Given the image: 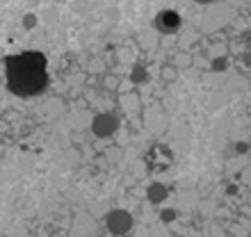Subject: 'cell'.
I'll return each instance as SVG.
<instances>
[{"label":"cell","instance_id":"1","mask_svg":"<svg viewBox=\"0 0 251 237\" xmlns=\"http://www.w3.org/2000/svg\"><path fill=\"white\" fill-rule=\"evenodd\" d=\"M7 80L21 96H32L46 85V62L37 53L16 55L7 62Z\"/></svg>","mask_w":251,"mask_h":237}]
</instances>
